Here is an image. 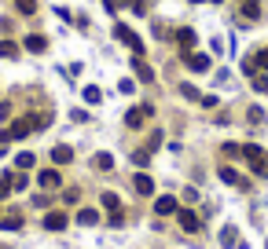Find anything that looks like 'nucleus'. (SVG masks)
<instances>
[{
  "instance_id": "obj_6",
  "label": "nucleus",
  "mask_w": 268,
  "mask_h": 249,
  "mask_svg": "<svg viewBox=\"0 0 268 249\" xmlns=\"http://www.w3.org/2000/svg\"><path fill=\"white\" fill-rule=\"evenodd\" d=\"M195 40H198V37H195V29H191V26L177 29V44H180V55H187V52H191V48H195Z\"/></svg>"
},
{
  "instance_id": "obj_8",
  "label": "nucleus",
  "mask_w": 268,
  "mask_h": 249,
  "mask_svg": "<svg viewBox=\"0 0 268 249\" xmlns=\"http://www.w3.org/2000/svg\"><path fill=\"white\" fill-rule=\"evenodd\" d=\"M22 48H26V52H34V55H41V52H48V40H44L41 33H29V37L22 40Z\"/></svg>"
},
{
  "instance_id": "obj_24",
  "label": "nucleus",
  "mask_w": 268,
  "mask_h": 249,
  "mask_svg": "<svg viewBox=\"0 0 268 249\" xmlns=\"http://www.w3.org/2000/svg\"><path fill=\"white\" fill-rule=\"evenodd\" d=\"M132 161H136L140 169H144V165L151 161V150H147V147H144V150H136V154H132Z\"/></svg>"
},
{
  "instance_id": "obj_22",
  "label": "nucleus",
  "mask_w": 268,
  "mask_h": 249,
  "mask_svg": "<svg viewBox=\"0 0 268 249\" xmlns=\"http://www.w3.org/2000/svg\"><path fill=\"white\" fill-rule=\"evenodd\" d=\"M15 165H19L22 173H26V169H34V154H19V158H15Z\"/></svg>"
},
{
  "instance_id": "obj_27",
  "label": "nucleus",
  "mask_w": 268,
  "mask_h": 249,
  "mask_svg": "<svg viewBox=\"0 0 268 249\" xmlns=\"http://www.w3.org/2000/svg\"><path fill=\"white\" fill-rule=\"evenodd\" d=\"M37 11V0H19V15H34Z\"/></svg>"
},
{
  "instance_id": "obj_2",
  "label": "nucleus",
  "mask_w": 268,
  "mask_h": 249,
  "mask_svg": "<svg viewBox=\"0 0 268 249\" xmlns=\"http://www.w3.org/2000/svg\"><path fill=\"white\" fill-rule=\"evenodd\" d=\"M114 37H118V40H121V44H125V48H129L132 55H144V40H140L129 26H114Z\"/></svg>"
},
{
  "instance_id": "obj_17",
  "label": "nucleus",
  "mask_w": 268,
  "mask_h": 249,
  "mask_svg": "<svg viewBox=\"0 0 268 249\" xmlns=\"http://www.w3.org/2000/svg\"><path fill=\"white\" fill-rule=\"evenodd\" d=\"M77 224H81V227H96L99 224V213L96 209H81V213H77Z\"/></svg>"
},
{
  "instance_id": "obj_11",
  "label": "nucleus",
  "mask_w": 268,
  "mask_h": 249,
  "mask_svg": "<svg viewBox=\"0 0 268 249\" xmlns=\"http://www.w3.org/2000/svg\"><path fill=\"white\" fill-rule=\"evenodd\" d=\"M154 213H158V216H173V213H177V198H173V194H162L158 201H154Z\"/></svg>"
},
{
  "instance_id": "obj_30",
  "label": "nucleus",
  "mask_w": 268,
  "mask_h": 249,
  "mask_svg": "<svg viewBox=\"0 0 268 249\" xmlns=\"http://www.w3.org/2000/svg\"><path fill=\"white\" fill-rule=\"evenodd\" d=\"M103 205H107V209H118L121 201H118V194H114V191H107V194H103Z\"/></svg>"
},
{
  "instance_id": "obj_14",
  "label": "nucleus",
  "mask_w": 268,
  "mask_h": 249,
  "mask_svg": "<svg viewBox=\"0 0 268 249\" xmlns=\"http://www.w3.org/2000/svg\"><path fill=\"white\" fill-rule=\"evenodd\" d=\"M37 183L44 187V191H55V187H59V173H55V169H44V173L37 176Z\"/></svg>"
},
{
  "instance_id": "obj_20",
  "label": "nucleus",
  "mask_w": 268,
  "mask_h": 249,
  "mask_svg": "<svg viewBox=\"0 0 268 249\" xmlns=\"http://www.w3.org/2000/svg\"><path fill=\"white\" fill-rule=\"evenodd\" d=\"M81 96H85V103H92V106H96V103L103 99V96H99V88H96V85H88V88L81 92Z\"/></svg>"
},
{
  "instance_id": "obj_13",
  "label": "nucleus",
  "mask_w": 268,
  "mask_h": 249,
  "mask_svg": "<svg viewBox=\"0 0 268 249\" xmlns=\"http://www.w3.org/2000/svg\"><path fill=\"white\" fill-rule=\"evenodd\" d=\"M52 161H55V165H70V161H74V150H70L66 143L52 147Z\"/></svg>"
},
{
  "instance_id": "obj_26",
  "label": "nucleus",
  "mask_w": 268,
  "mask_h": 249,
  "mask_svg": "<svg viewBox=\"0 0 268 249\" xmlns=\"http://www.w3.org/2000/svg\"><path fill=\"white\" fill-rule=\"evenodd\" d=\"M4 224V231H19L22 227V216H8V220H0Z\"/></svg>"
},
{
  "instance_id": "obj_15",
  "label": "nucleus",
  "mask_w": 268,
  "mask_h": 249,
  "mask_svg": "<svg viewBox=\"0 0 268 249\" xmlns=\"http://www.w3.org/2000/svg\"><path fill=\"white\" fill-rule=\"evenodd\" d=\"M243 19L246 22H257L261 19V4H257V0H243Z\"/></svg>"
},
{
  "instance_id": "obj_19",
  "label": "nucleus",
  "mask_w": 268,
  "mask_h": 249,
  "mask_svg": "<svg viewBox=\"0 0 268 249\" xmlns=\"http://www.w3.org/2000/svg\"><path fill=\"white\" fill-rule=\"evenodd\" d=\"M0 55H4V59H15V55H19V44H11V40H0Z\"/></svg>"
},
{
  "instance_id": "obj_25",
  "label": "nucleus",
  "mask_w": 268,
  "mask_h": 249,
  "mask_svg": "<svg viewBox=\"0 0 268 249\" xmlns=\"http://www.w3.org/2000/svg\"><path fill=\"white\" fill-rule=\"evenodd\" d=\"M180 96H184V99H202L195 85H180Z\"/></svg>"
},
{
  "instance_id": "obj_31",
  "label": "nucleus",
  "mask_w": 268,
  "mask_h": 249,
  "mask_svg": "<svg viewBox=\"0 0 268 249\" xmlns=\"http://www.w3.org/2000/svg\"><path fill=\"white\" fill-rule=\"evenodd\" d=\"M191 4H206V0H191Z\"/></svg>"
},
{
  "instance_id": "obj_29",
  "label": "nucleus",
  "mask_w": 268,
  "mask_h": 249,
  "mask_svg": "<svg viewBox=\"0 0 268 249\" xmlns=\"http://www.w3.org/2000/svg\"><path fill=\"white\" fill-rule=\"evenodd\" d=\"M96 165L107 173V169H114V158H110V154H96Z\"/></svg>"
},
{
  "instance_id": "obj_21",
  "label": "nucleus",
  "mask_w": 268,
  "mask_h": 249,
  "mask_svg": "<svg viewBox=\"0 0 268 249\" xmlns=\"http://www.w3.org/2000/svg\"><path fill=\"white\" fill-rule=\"evenodd\" d=\"M246 117H250V124H261V121H264V110H261V106H250Z\"/></svg>"
},
{
  "instance_id": "obj_7",
  "label": "nucleus",
  "mask_w": 268,
  "mask_h": 249,
  "mask_svg": "<svg viewBox=\"0 0 268 249\" xmlns=\"http://www.w3.org/2000/svg\"><path fill=\"white\" fill-rule=\"evenodd\" d=\"M66 224H70V216L62 213V209H55V213H48V216H44V231H62Z\"/></svg>"
},
{
  "instance_id": "obj_5",
  "label": "nucleus",
  "mask_w": 268,
  "mask_h": 249,
  "mask_svg": "<svg viewBox=\"0 0 268 249\" xmlns=\"http://www.w3.org/2000/svg\"><path fill=\"white\" fill-rule=\"evenodd\" d=\"M184 62H187V70H195V73H206L210 70V55H202V52H187Z\"/></svg>"
},
{
  "instance_id": "obj_3",
  "label": "nucleus",
  "mask_w": 268,
  "mask_h": 249,
  "mask_svg": "<svg viewBox=\"0 0 268 249\" xmlns=\"http://www.w3.org/2000/svg\"><path fill=\"white\" fill-rule=\"evenodd\" d=\"M151 117V106L144 103V106H132L129 114H125V124H129V129H144V121Z\"/></svg>"
},
{
  "instance_id": "obj_10",
  "label": "nucleus",
  "mask_w": 268,
  "mask_h": 249,
  "mask_svg": "<svg viewBox=\"0 0 268 249\" xmlns=\"http://www.w3.org/2000/svg\"><path fill=\"white\" fill-rule=\"evenodd\" d=\"M217 176L224 180V183H231V187H243V191L250 187V183H246V180H239V173H235V169H228V165H220V169H217Z\"/></svg>"
},
{
  "instance_id": "obj_12",
  "label": "nucleus",
  "mask_w": 268,
  "mask_h": 249,
  "mask_svg": "<svg viewBox=\"0 0 268 249\" xmlns=\"http://www.w3.org/2000/svg\"><path fill=\"white\" fill-rule=\"evenodd\" d=\"M132 191H136V194H151V191H154V180H151L147 173H136V176H132Z\"/></svg>"
},
{
  "instance_id": "obj_1",
  "label": "nucleus",
  "mask_w": 268,
  "mask_h": 249,
  "mask_svg": "<svg viewBox=\"0 0 268 249\" xmlns=\"http://www.w3.org/2000/svg\"><path fill=\"white\" fill-rule=\"evenodd\" d=\"M239 154L250 161V169H254L257 176H268V161H264V150L261 147H254V143H246V147H239Z\"/></svg>"
},
{
  "instance_id": "obj_32",
  "label": "nucleus",
  "mask_w": 268,
  "mask_h": 249,
  "mask_svg": "<svg viewBox=\"0 0 268 249\" xmlns=\"http://www.w3.org/2000/svg\"><path fill=\"white\" fill-rule=\"evenodd\" d=\"M0 249H8V245H0Z\"/></svg>"
},
{
  "instance_id": "obj_18",
  "label": "nucleus",
  "mask_w": 268,
  "mask_h": 249,
  "mask_svg": "<svg viewBox=\"0 0 268 249\" xmlns=\"http://www.w3.org/2000/svg\"><path fill=\"white\" fill-rule=\"evenodd\" d=\"M235 238H239V231H235V227H224V231H220V245H224V249H235V245H239Z\"/></svg>"
},
{
  "instance_id": "obj_28",
  "label": "nucleus",
  "mask_w": 268,
  "mask_h": 249,
  "mask_svg": "<svg viewBox=\"0 0 268 249\" xmlns=\"http://www.w3.org/2000/svg\"><path fill=\"white\" fill-rule=\"evenodd\" d=\"M8 194H11V173L0 176V198H8Z\"/></svg>"
},
{
  "instance_id": "obj_23",
  "label": "nucleus",
  "mask_w": 268,
  "mask_h": 249,
  "mask_svg": "<svg viewBox=\"0 0 268 249\" xmlns=\"http://www.w3.org/2000/svg\"><path fill=\"white\" fill-rule=\"evenodd\" d=\"M254 66H257V70H268V48H261V52L254 55Z\"/></svg>"
},
{
  "instance_id": "obj_16",
  "label": "nucleus",
  "mask_w": 268,
  "mask_h": 249,
  "mask_svg": "<svg viewBox=\"0 0 268 249\" xmlns=\"http://www.w3.org/2000/svg\"><path fill=\"white\" fill-rule=\"evenodd\" d=\"M132 66H136V77H140V81H154V70H151V66H147V62L140 59V55L132 59Z\"/></svg>"
},
{
  "instance_id": "obj_9",
  "label": "nucleus",
  "mask_w": 268,
  "mask_h": 249,
  "mask_svg": "<svg viewBox=\"0 0 268 249\" xmlns=\"http://www.w3.org/2000/svg\"><path fill=\"white\" fill-rule=\"evenodd\" d=\"M180 227L187 231V235H195V231L202 227V220H198V216H195L191 209H180Z\"/></svg>"
},
{
  "instance_id": "obj_4",
  "label": "nucleus",
  "mask_w": 268,
  "mask_h": 249,
  "mask_svg": "<svg viewBox=\"0 0 268 249\" xmlns=\"http://www.w3.org/2000/svg\"><path fill=\"white\" fill-rule=\"evenodd\" d=\"M29 129H37V121H34V117H19V121L8 129V139H26Z\"/></svg>"
}]
</instances>
